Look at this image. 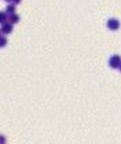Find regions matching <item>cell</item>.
Returning a JSON list of instances; mask_svg holds the SVG:
<instances>
[{
    "label": "cell",
    "mask_w": 121,
    "mask_h": 144,
    "mask_svg": "<svg viewBox=\"0 0 121 144\" xmlns=\"http://www.w3.org/2000/svg\"><path fill=\"white\" fill-rule=\"evenodd\" d=\"M12 31H13V25L11 23H10V22H6V23H3L2 28H1V31L3 34L8 35L10 33H11Z\"/></svg>",
    "instance_id": "cell-1"
},
{
    "label": "cell",
    "mask_w": 121,
    "mask_h": 144,
    "mask_svg": "<svg viewBox=\"0 0 121 144\" xmlns=\"http://www.w3.org/2000/svg\"><path fill=\"white\" fill-rule=\"evenodd\" d=\"M121 63V59L119 56L117 55H115L111 59H110V65L112 68H117L120 66Z\"/></svg>",
    "instance_id": "cell-2"
},
{
    "label": "cell",
    "mask_w": 121,
    "mask_h": 144,
    "mask_svg": "<svg viewBox=\"0 0 121 144\" xmlns=\"http://www.w3.org/2000/svg\"><path fill=\"white\" fill-rule=\"evenodd\" d=\"M107 26L109 27L110 29L112 30H116L119 28V23L115 19H112V20H109L108 23H107Z\"/></svg>",
    "instance_id": "cell-3"
},
{
    "label": "cell",
    "mask_w": 121,
    "mask_h": 144,
    "mask_svg": "<svg viewBox=\"0 0 121 144\" xmlns=\"http://www.w3.org/2000/svg\"><path fill=\"white\" fill-rule=\"evenodd\" d=\"M19 20V17L18 15H15V14H11L9 16V22L10 23H17Z\"/></svg>",
    "instance_id": "cell-4"
},
{
    "label": "cell",
    "mask_w": 121,
    "mask_h": 144,
    "mask_svg": "<svg viewBox=\"0 0 121 144\" xmlns=\"http://www.w3.org/2000/svg\"><path fill=\"white\" fill-rule=\"evenodd\" d=\"M7 44V38L5 36L0 35V48L4 47Z\"/></svg>",
    "instance_id": "cell-5"
},
{
    "label": "cell",
    "mask_w": 121,
    "mask_h": 144,
    "mask_svg": "<svg viewBox=\"0 0 121 144\" xmlns=\"http://www.w3.org/2000/svg\"><path fill=\"white\" fill-rule=\"evenodd\" d=\"M7 20V16L3 11H0V23L3 24L4 23H6Z\"/></svg>",
    "instance_id": "cell-6"
},
{
    "label": "cell",
    "mask_w": 121,
    "mask_h": 144,
    "mask_svg": "<svg viewBox=\"0 0 121 144\" xmlns=\"http://www.w3.org/2000/svg\"><path fill=\"white\" fill-rule=\"evenodd\" d=\"M15 11V7L14 6V5L10 4V5H8V6L7 7V12L10 15L11 14H14Z\"/></svg>",
    "instance_id": "cell-7"
},
{
    "label": "cell",
    "mask_w": 121,
    "mask_h": 144,
    "mask_svg": "<svg viewBox=\"0 0 121 144\" xmlns=\"http://www.w3.org/2000/svg\"><path fill=\"white\" fill-rule=\"evenodd\" d=\"M6 142V138L3 135H0V143H5Z\"/></svg>",
    "instance_id": "cell-8"
},
{
    "label": "cell",
    "mask_w": 121,
    "mask_h": 144,
    "mask_svg": "<svg viewBox=\"0 0 121 144\" xmlns=\"http://www.w3.org/2000/svg\"><path fill=\"white\" fill-rule=\"evenodd\" d=\"M13 1H14V3H15V4H19V3H20L21 0H13Z\"/></svg>",
    "instance_id": "cell-9"
},
{
    "label": "cell",
    "mask_w": 121,
    "mask_h": 144,
    "mask_svg": "<svg viewBox=\"0 0 121 144\" xmlns=\"http://www.w3.org/2000/svg\"><path fill=\"white\" fill-rule=\"evenodd\" d=\"M6 1H7V2H10L11 0H6Z\"/></svg>",
    "instance_id": "cell-10"
},
{
    "label": "cell",
    "mask_w": 121,
    "mask_h": 144,
    "mask_svg": "<svg viewBox=\"0 0 121 144\" xmlns=\"http://www.w3.org/2000/svg\"><path fill=\"white\" fill-rule=\"evenodd\" d=\"M1 32H2V31H1V30H0V35H1Z\"/></svg>",
    "instance_id": "cell-11"
},
{
    "label": "cell",
    "mask_w": 121,
    "mask_h": 144,
    "mask_svg": "<svg viewBox=\"0 0 121 144\" xmlns=\"http://www.w3.org/2000/svg\"><path fill=\"white\" fill-rule=\"evenodd\" d=\"M120 71H121V66H120Z\"/></svg>",
    "instance_id": "cell-12"
}]
</instances>
